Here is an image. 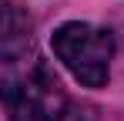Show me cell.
<instances>
[{
  "label": "cell",
  "instance_id": "obj_1",
  "mask_svg": "<svg viewBox=\"0 0 124 121\" xmlns=\"http://www.w3.org/2000/svg\"><path fill=\"white\" fill-rule=\"evenodd\" d=\"M3 104L10 121H61L67 114V94L44 60L3 57Z\"/></svg>",
  "mask_w": 124,
  "mask_h": 121
},
{
  "label": "cell",
  "instance_id": "obj_2",
  "mask_svg": "<svg viewBox=\"0 0 124 121\" xmlns=\"http://www.w3.org/2000/svg\"><path fill=\"white\" fill-rule=\"evenodd\" d=\"M50 47L84 87H104L107 84L111 57H114L111 30L91 27V24H64L54 30Z\"/></svg>",
  "mask_w": 124,
  "mask_h": 121
}]
</instances>
